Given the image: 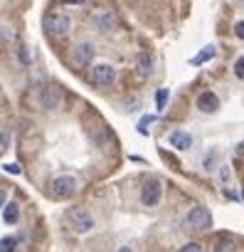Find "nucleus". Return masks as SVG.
<instances>
[{"mask_svg":"<svg viewBox=\"0 0 244 252\" xmlns=\"http://www.w3.org/2000/svg\"><path fill=\"white\" fill-rule=\"evenodd\" d=\"M180 252H202V245L200 242H188L180 247Z\"/></svg>","mask_w":244,"mask_h":252,"instance_id":"obj_21","label":"nucleus"},{"mask_svg":"<svg viewBox=\"0 0 244 252\" xmlns=\"http://www.w3.org/2000/svg\"><path fill=\"white\" fill-rule=\"evenodd\" d=\"M92 79L99 84V87H109V84H113V79H116V69L111 67V64H94V69H92Z\"/></svg>","mask_w":244,"mask_h":252,"instance_id":"obj_7","label":"nucleus"},{"mask_svg":"<svg viewBox=\"0 0 244 252\" xmlns=\"http://www.w3.org/2000/svg\"><path fill=\"white\" fill-rule=\"evenodd\" d=\"M215 252H237V245H234V240L222 237V240L215 245Z\"/></svg>","mask_w":244,"mask_h":252,"instance_id":"obj_15","label":"nucleus"},{"mask_svg":"<svg viewBox=\"0 0 244 252\" xmlns=\"http://www.w3.org/2000/svg\"><path fill=\"white\" fill-rule=\"evenodd\" d=\"M18 59H22L25 64L30 62V55H27V50H25V47H20V50H18Z\"/></svg>","mask_w":244,"mask_h":252,"instance_id":"obj_24","label":"nucleus"},{"mask_svg":"<svg viewBox=\"0 0 244 252\" xmlns=\"http://www.w3.org/2000/svg\"><path fill=\"white\" fill-rule=\"evenodd\" d=\"M136 69H138L141 77H148L150 72H153V59H150L146 52H141V55L136 57Z\"/></svg>","mask_w":244,"mask_h":252,"instance_id":"obj_12","label":"nucleus"},{"mask_svg":"<svg viewBox=\"0 0 244 252\" xmlns=\"http://www.w3.org/2000/svg\"><path fill=\"white\" fill-rule=\"evenodd\" d=\"M69 27H72V20H69L67 13L57 10V13L45 15V30H47V35H52V38H64L69 32Z\"/></svg>","mask_w":244,"mask_h":252,"instance_id":"obj_1","label":"nucleus"},{"mask_svg":"<svg viewBox=\"0 0 244 252\" xmlns=\"http://www.w3.org/2000/svg\"><path fill=\"white\" fill-rule=\"evenodd\" d=\"M10 146V131L8 129H0V151Z\"/></svg>","mask_w":244,"mask_h":252,"instance_id":"obj_19","label":"nucleus"},{"mask_svg":"<svg viewBox=\"0 0 244 252\" xmlns=\"http://www.w3.org/2000/svg\"><path fill=\"white\" fill-rule=\"evenodd\" d=\"M15 237H3L0 240V252H15Z\"/></svg>","mask_w":244,"mask_h":252,"instance_id":"obj_18","label":"nucleus"},{"mask_svg":"<svg viewBox=\"0 0 244 252\" xmlns=\"http://www.w3.org/2000/svg\"><path fill=\"white\" fill-rule=\"evenodd\" d=\"M234 75H237V79H244V55L234 62Z\"/></svg>","mask_w":244,"mask_h":252,"instance_id":"obj_20","label":"nucleus"},{"mask_svg":"<svg viewBox=\"0 0 244 252\" xmlns=\"http://www.w3.org/2000/svg\"><path fill=\"white\" fill-rule=\"evenodd\" d=\"M3 218H5L8 225L18 223V218H20V205H18V203H8V205L3 208Z\"/></svg>","mask_w":244,"mask_h":252,"instance_id":"obj_13","label":"nucleus"},{"mask_svg":"<svg viewBox=\"0 0 244 252\" xmlns=\"http://www.w3.org/2000/svg\"><path fill=\"white\" fill-rule=\"evenodd\" d=\"M118 252H131V250H129V247H121V250H118Z\"/></svg>","mask_w":244,"mask_h":252,"instance_id":"obj_29","label":"nucleus"},{"mask_svg":"<svg viewBox=\"0 0 244 252\" xmlns=\"http://www.w3.org/2000/svg\"><path fill=\"white\" fill-rule=\"evenodd\" d=\"M237 156H244V143H239V146H237V151H234Z\"/></svg>","mask_w":244,"mask_h":252,"instance_id":"obj_28","label":"nucleus"},{"mask_svg":"<svg viewBox=\"0 0 244 252\" xmlns=\"http://www.w3.org/2000/svg\"><path fill=\"white\" fill-rule=\"evenodd\" d=\"M94 59V45L92 42H79L72 52V64L74 67H87Z\"/></svg>","mask_w":244,"mask_h":252,"instance_id":"obj_6","label":"nucleus"},{"mask_svg":"<svg viewBox=\"0 0 244 252\" xmlns=\"http://www.w3.org/2000/svg\"><path fill=\"white\" fill-rule=\"evenodd\" d=\"M8 205V195H5V191H0V208H5Z\"/></svg>","mask_w":244,"mask_h":252,"instance_id":"obj_27","label":"nucleus"},{"mask_svg":"<svg viewBox=\"0 0 244 252\" xmlns=\"http://www.w3.org/2000/svg\"><path fill=\"white\" fill-rule=\"evenodd\" d=\"M62 5H84V0H59Z\"/></svg>","mask_w":244,"mask_h":252,"instance_id":"obj_25","label":"nucleus"},{"mask_svg":"<svg viewBox=\"0 0 244 252\" xmlns=\"http://www.w3.org/2000/svg\"><path fill=\"white\" fill-rule=\"evenodd\" d=\"M217 106H220V99H217L215 92H202V94L197 97V109H200V112L212 114V112H217Z\"/></svg>","mask_w":244,"mask_h":252,"instance_id":"obj_9","label":"nucleus"},{"mask_svg":"<svg viewBox=\"0 0 244 252\" xmlns=\"http://www.w3.org/2000/svg\"><path fill=\"white\" fill-rule=\"evenodd\" d=\"M234 35H237L239 40H244V20H239V22L234 25Z\"/></svg>","mask_w":244,"mask_h":252,"instance_id":"obj_23","label":"nucleus"},{"mask_svg":"<svg viewBox=\"0 0 244 252\" xmlns=\"http://www.w3.org/2000/svg\"><path fill=\"white\" fill-rule=\"evenodd\" d=\"M153 121H155V116H143V119H141V124H138V131H141V134H146V131H148L146 126H148V124H153Z\"/></svg>","mask_w":244,"mask_h":252,"instance_id":"obj_22","label":"nucleus"},{"mask_svg":"<svg viewBox=\"0 0 244 252\" xmlns=\"http://www.w3.org/2000/svg\"><path fill=\"white\" fill-rule=\"evenodd\" d=\"M13 38H15V35H13V27H8V25H0V42H13Z\"/></svg>","mask_w":244,"mask_h":252,"instance_id":"obj_16","label":"nucleus"},{"mask_svg":"<svg viewBox=\"0 0 244 252\" xmlns=\"http://www.w3.org/2000/svg\"><path fill=\"white\" fill-rule=\"evenodd\" d=\"M166 101H168V89H158V94H155L158 112H163V109H166Z\"/></svg>","mask_w":244,"mask_h":252,"instance_id":"obj_17","label":"nucleus"},{"mask_svg":"<svg viewBox=\"0 0 244 252\" xmlns=\"http://www.w3.org/2000/svg\"><path fill=\"white\" fill-rule=\"evenodd\" d=\"M50 193H52V198H57V200L72 198V195L76 193V178H72V175H59V178H55L52 186H50Z\"/></svg>","mask_w":244,"mask_h":252,"instance_id":"obj_2","label":"nucleus"},{"mask_svg":"<svg viewBox=\"0 0 244 252\" xmlns=\"http://www.w3.org/2000/svg\"><path fill=\"white\" fill-rule=\"evenodd\" d=\"M170 146L178 149V151H188L192 146V136L188 131H173L170 134Z\"/></svg>","mask_w":244,"mask_h":252,"instance_id":"obj_10","label":"nucleus"},{"mask_svg":"<svg viewBox=\"0 0 244 252\" xmlns=\"http://www.w3.org/2000/svg\"><path fill=\"white\" fill-rule=\"evenodd\" d=\"M69 220H72V228L76 233H89L94 228V218L84 210V208H72L69 210Z\"/></svg>","mask_w":244,"mask_h":252,"instance_id":"obj_4","label":"nucleus"},{"mask_svg":"<svg viewBox=\"0 0 244 252\" xmlns=\"http://www.w3.org/2000/svg\"><path fill=\"white\" fill-rule=\"evenodd\" d=\"M62 99H64V94H62V87H57V84H47L39 92V101H42L45 109H57Z\"/></svg>","mask_w":244,"mask_h":252,"instance_id":"obj_5","label":"nucleus"},{"mask_svg":"<svg viewBox=\"0 0 244 252\" xmlns=\"http://www.w3.org/2000/svg\"><path fill=\"white\" fill-rule=\"evenodd\" d=\"M160 195H163V188H160V181H148L143 188H141V203L153 208L160 203Z\"/></svg>","mask_w":244,"mask_h":252,"instance_id":"obj_8","label":"nucleus"},{"mask_svg":"<svg viewBox=\"0 0 244 252\" xmlns=\"http://www.w3.org/2000/svg\"><path fill=\"white\" fill-rule=\"evenodd\" d=\"M215 52H217V50H215L212 45H207V47L202 50V52H200L197 57H192V64H202V62H207V59H212V57H215Z\"/></svg>","mask_w":244,"mask_h":252,"instance_id":"obj_14","label":"nucleus"},{"mask_svg":"<svg viewBox=\"0 0 244 252\" xmlns=\"http://www.w3.org/2000/svg\"><path fill=\"white\" fill-rule=\"evenodd\" d=\"M210 223H212V215H210L207 208H202V205H195L188 213V218H185V225L192 228V230H205V228H210Z\"/></svg>","mask_w":244,"mask_h":252,"instance_id":"obj_3","label":"nucleus"},{"mask_svg":"<svg viewBox=\"0 0 244 252\" xmlns=\"http://www.w3.org/2000/svg\"><path fill=\"white\" fill-rule=\"evenodd\" d=\"M5 171H8V173H20V166H15V163H8V166H5Z\"/></svg>","mask_w":244,"mask_h":252,"instance_id":"obj_26","label":"nucleus"},{"mask_svg":"<svg viewBox=\"0 0 244 252\" xmlns=\"http://www.w3.org/2000/svg\"><path fill=\"white\" fill-rule=\"evenodd\" d=\"M242 200H244V191H242Z\"/></svg>","mask_w":244,"mask_h":252,"instance_id":"obj_30","label":"nucleus"},{"mask_svg":"<svg viewBox=\"0 0 244 252\" xmlns=\"http://www.w3.org/2000/svg\"><path fill=\"white\" fill-rule=\"evenodd\" d=\"M94 25H96L99 30L109 32V30L116 27V15H113V13H96V15H94Z\"/></svg>","mask_w":244,"mask_h":252,"instance_id":"obj_11","label":"nucleus"}]
</instances>
